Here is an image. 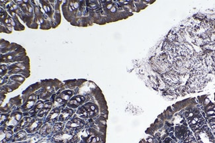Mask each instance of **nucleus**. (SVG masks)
<instances>
[{
	"label": "nucleus",
	"instance_id": "1",
	"mask_svg": "<svg viewBox=\"0 0 215 143\" xmlns=\"http://www.w3.org/2000/svg\"><path fill=\"white\" fill-rule=\"evenodd\" d=\"M71 113H72V111H71V110H67V109H66V110L63 111L62 114L61 115V116H60V119L62 120V121H64L66 119H67L71 116Z\"/></svg>",
	"mask_w": 215,
	"mask_h": 143
},
{
	"label": "nucleus",
	"instance_id": "2",
	"mask_svg": "<svg viewBox=\"0 0 215 143\" xmlns=\"http://www.w3.org/2000/svg\"><path fill=\"white\" fill-rule=\"evenodd\" d=\"M25 135H26V134H25V132L24 131H21V132H19V133L16 135V136H15L14 141H17V140H21L23 139V138L25 136Z\"/></svg>",
	"mask_w": 215,
	"mask_h": 143
},
{
	"label": "nucleus",
	"instance_id": "3",
	"mask_svg": "<svg viewBox=\"0 0 215 143\" xmlns=\"http://www.w3.org/2000/svg\"><path fill=\"white\" fill-rule=\"evenodd\" d=\"M63 129V125L60 123H57L54 127L53 129V132H60V131H62Z\"/></svg>",
	"mask_w": 215,
	"mask_h": 143
},
{
	"label": "nucleus",
	"instance_id": "4",
	"mask_svg": "<svg viewBox=\"0 0 215 143\" xmlns=\"http://www.w3.org/2000/svg\"><path fill=\"white\" fill-rule=\"evenodd\" d=\"M185 143H197L196 141L193 139V137L191 136V139L190 140H188L185 142Z\"/></svg>",
	"mask_w": 215,
	"mask_h": 143
}]
</instances>
